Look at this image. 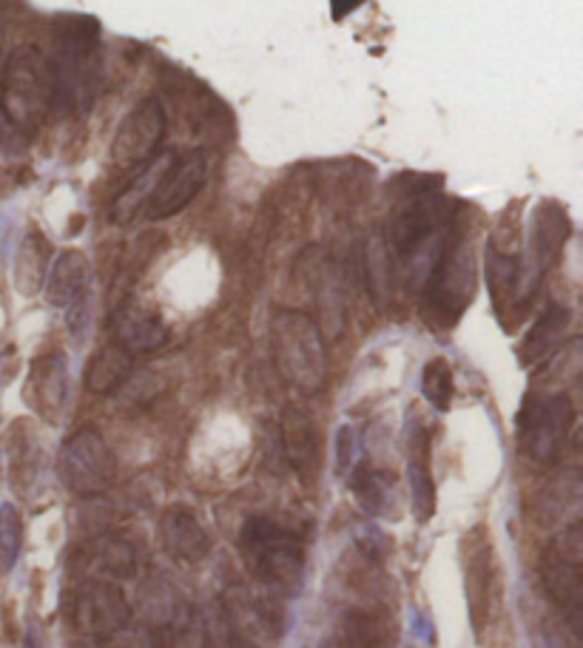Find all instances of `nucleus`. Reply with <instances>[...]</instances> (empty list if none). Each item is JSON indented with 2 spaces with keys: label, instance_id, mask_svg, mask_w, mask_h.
Wrapping results in <instances>:
<instances>
[{
  "label": "nucleus",
  "instance_id": "3",
  "mask_svg": "<svg viewBox=\"0 0 583 648\" xmlns=\"http://www.w3.org/2000/svg\"><path fill=\"white\" fill-rule=\"evenodd\" d=\"M447 225V214L441 208L439 196L416 191L402 202L393 214L390 225V256H396L398 265L411 276H430L432 265L439 260V251L444 245L441 228Z\"/></svg>",
  "mask_w": 583,
  "mask_h": 648
},
{
  "label": "nucleus",
  "instance_id": "7",
  "mask_svg": "<svg viewBox=\"0 0 583 648\" xmlns=\"http://www.w3.org/2000/svg\"><path fill=\"white\" fill-rule=\"evenodd\" d=\"M572 427H575V404L563 393L526 398L519 416L521 444L530 458L540 464H552L561 455Z\"/></svg>",
  "mask_w": 583,
  "mask_h": 648
},
{
  "label": "nucleus",
  "instance_id": "26",
  "mask_svg": "<svg viewBox=\"0 0 583 648\" xmlns=\"http://www.w3.org/2000/svg\"><path fill=\"white\" fill-rule=\"evenodd\" d=\"M390 487H393V478L388 472H379L370 464H359L350 476V492H354L356 504L368 515H382L384 506H388Z\"/></svg>",
  "mask_w": 583,
  "mask_h": 648
},
{
  "label": "nucleus",
  "instance_id": "9",
  "mask_svg": "<svg viewBox=\"0 0 583 648\" xmlns=\"http://www.w3.org/2000/svg\"><path fill=\"white\" fill-rule=\"evenodd\" d=\"M168 115L166 106L157 97H145L123 117L117 125L115 143H111V159L117 168L134 171L145 168L157 157L159 145L166 140Z\"/></svg>",
  "mask_w": 583,
  "mask_h": 648
},
{
  "label": "nucleus",
  "instance_id": "13",
  "mask_svg": "<svg viewBox=\"0 0 583 648\" xmlns=\"http://www.w3.org/2000/svg\"><path fill=\"white\" fill-rule=\"evenodd\" d=\"M569 231H572V225H569V216L561 205L544 202V205L535 211L526 260L521 262V267H524V296L533 293L540 276L547 274L549 267L555 265L558 253L563 251V242L569 239Z\"/></svg>",
  "mask_w": 583,
  "mask_h": 648
},
{
  "label": "nucleus",
  "instance_id": "11",
  "mask_svg": "<svg viewBox=\"0 0 583 648\" xmlns=\"http://www.w3.org/2000/svg\"><path fill=\"white\" fill-rule=\"evenodd\" d=\"M461 563H464V595H467V612L469 623L476 637H481L487 623H490V600H492V547L487 526H473L464 538H461Z\"/></svg>",
  "mask_w": 583,
  "mask_h": 648
},
{
  "label": "nucleus",
  "instance_id": "4",
  "mask_svg": "<svg viewBox=\"0 0 583 648\" xmlns=\"http://www.w3.org/2000/svg\"><path fill=\"white\" fill-rule=\"evenodd\" d=\"M476 296V253L473 239L464 225L453 219L450 233L439 251V260L427 276V299H430L432 316L439 324L450 327L461 319Z\"/></svg>",
  "mask_w": 583,
  "mask_h": 648
},
{
  "label": "nucleus",
  "instance_id": "5",
  "mask_svg": "<svg viewBox=\"0 0 583 648\" xmlns=\"http://www.w3.org/2000/svg\"><path fill=\"white\" fill-rule=\"evenodd\" d=\"M239 543L257 575L276 589L296 595L305 577V543L271 518L253 515L242 524Z\"/></svg>",
  "mask_w": 583,
  "mask_h": 648
},
{
  "label": "nucleus",
  "instance_id": "27",
  "mask_svg": "<svg viewBox=\"0 0 583 648\" xmlns=\"http://www.w3.org/2000/svg\"><path fill=\"white\" fill-rule=\"evenodd\" d=\"M365 265H368V285L373 290L376 304H388L393 293V260H390L388 239L370 237Z\"/></svg>",
  "mask_w": 583,
  "mask_h": 648
},
{
  "label": "nucleus",
  "instance_id": "18",
  "mask_svg": "<svg viewBox=\"0 0 583 648\" xmlns=\"http://www.w3.org/2000/svg\"><path fill=\"white\" fill-rule=\"evenodd\" d=\"M115 341L131 356L154 353L159 347L168 345L166 322L143 308H126L115 324Z\"/></svg>",
  "mask_w": 583,
  "mask_h": 648
},
{
  "label": "nucleus",
  "instance_id": "15",
  "mask_svg": "<svg viewBox=\"0 0 583 648\" xmlns=\"http://www.w3.org/2000/svg\"><path fill=\"white\" fill-rule=\"evenodd\" d=\"M282 447L288 455L290 469L310 483L319 469V430L317 421L302 407H288L282 416Z\"/></svg>",
  "mask_w": 583,
  "mask_h": 648
},
{
  "label": "nucleus",
  "instance_id": "19",
  "mask_svg": "<svg viewBox=\"0 0 583 648\" xmlns=\"http://www.w3.org/2000/svg\"><path fill=\"white\" fill-rule=\"evenodd\" d=\"M569 324H572V313L563 304H549L533 324V331L526 333L524 345L519 347V359L524 368H533L547 361L549 356L561 347L563 336H567Z\"/></svg>",
  "mask_w": 583,
  "mask_h": 648
},
{
  "label": "nucleus",
  "instance_id": "8",
  "mask_svg": "<svg viewBox=\"0 0 583 648\" xmlns=\"http://www.w3.org/2000/svg\"><path fill=\"white\" fill-rule=\"evenodd\" d=\"M58 476L74 495H100L117 476V461L97 430H78L58 458Z\"/></svg>",
  "mask_w": 583,
  "mask_h": 648
},
{
  "label": "nucleus",
  "instance_id": "29",
  "mask_svg": "<svg viewBox=\"0 0 583 648\" xmlns=\"http://www.w3.org/2000/svg\"><path fill=\"white\" fill-rule=\"evenodd\" d=\"M23 547V518L15 504H0V572L15 569Z\"/></svg>",
  "mask_w": 583,
  "mask_h": 648
},
{
  "label": "nucleus",
  "instance_id": "12",
  "mask_svg": "<svg viewBox=\"0 0 583 648\" xmlns=\"http://www.w3.org/2000/svg\"><path fill=\"white\" fill-rule=\"evenodd\" d=\"M205 177H209V159L205 154H186L180 159H171L168 168L159 177L154 194L145 202V216L152 223H159V219H168V216H177L180 211H186L191 205L197 194L205 185Z\"/></svg>",
  "mask_w": 583,
  "mask_h": 648
},
{
  "label": "nucleus",
  "instance_id": "24",
  "mask_svg": "<svg viewBox=\"0 0 583 648\" xmlns=\"http://www.w3.org/2000/svg\"><path fill=\"white\" fill-rule=\"evenodd\" d=\"M49 271V242L40 233H29L17 248L15 285L23 296H35Z\"/></svg>",
  "mask_w": 583,
  "mask_h": 648
},
{
  "label": "nucleus",
  "instance_id": "22",
  "mask_svg": "<svg viewBox=\"0 0 583 648\" xmlns=\"http://www.w3.org/2000/svg\"><path fill=\"white\" fill-rule=\"evenodd\" d=\"M131 361L134 356L129 350L111 341V345L100 347L97 353L92 356L86 368V387L97 396H108V393H115L117 387H123L129 382L131 375Z\"/></svg>",
  "mask_w": 583,
  "mask_h": 648
},
{
  "label": "nucleus",
  "instance_id": "28",
  "mask_svg": "<svg viewBox=\"0 0 583 648\" xmlns=\"http://www.w3.org/2000/svg\"><path fill=\"white\" fill-rule=\"evenodd\" d=\"M421 396L439 412L450 410V404H453V368H450V361L441 359V356L427 361L425 370H421Z\"/></svg>",
  "mask_w": 583,
  "mask_h": 648
},
{
  "label": "nucleus",
  "instance_id": "16",
  "mask_svg": "<svg viewBox=\"0 0 583 648\" xmlns=\"http://www.w3.org/2000/svg\"><path fill=\"white\" fill-rule=\"evenodd\" d=\"M404 449H407V478H411V497H413V515L418 524L436 515V481L430 472V439L427 430L418 424H411L407 439H404Z\"/></svg>",
  "mask_w": 583,
  "mask_h": 648
},
{
  "label": "nucleus",
  "instance_id": "31",
  "mask_svg": "<svg viewBox=\"0 0 583 648\" xmlns=\"http://www.w3.org/2000/svg\"><path fill=\"white\" fill-rule=\"evenodd\" d=\"M359 3H365V0H331L333 15H336V17L347 15V12H350L354 7H359Z\"/></svg>",
  "mask_w": 583,
  "mask_h": 648
},
{
  "label": "nucleus",
  "instance_id": "14",
  "mask_svg": "<svg viewBox=\"0 0 583 648\" xmlns=\"http://www.w3.org/2000/svg\"><path fill=\"white\" fill-rule=\"evenodd\" d=\"M29 404L49 424H58L69 396V361L63 353H49L35 359L29 373Z\"/></svg>",
  "mask_w": 583,
  "mask_h": 648
},
{
  "label": "nucleus",
  "instance_id": "23",
  "mask_svg": "<svg viewBox=\"0 0 583 648\" xmlns=\"http://www.w3.org/2000/svg\"><path fill=\"white\" fill-rule=\"evenodd\" d=\"M171 159L174 157H168V154L166 157H154L152 163H148V166L140 171L138 180L129 182V188H126L123 194L111 202V211H108L111 223H117V225L131 223V219L138 216V211L145 208V202H148V196L154 194V188H157L159 177H163V171H166Z\"/></svg>",
  "mask_w": 583,
  "mask_h": 648
},
{
  "label": "nucleus",
  "instance_id": "30",
  "mask_svg": "<svg viewBox=\"0 0 583 648\" xmlns=\"http://www.w3.org/2000/svg\"><path fill=\"white\" fill-rule=\"evenodd\" d=\"M336 476H347L356 464V430L350 424H342L336 430Z\"/></svg>",
  "mask_w": 583,
  "mask_h": 648
},
{
  "label": "nucleus",
  "instance_id": "10",
  "mask_svg": "<svg viewBox=\"0 0 583 648\" xmlns=\"http://www.w3.org/2000/svg\"><path fill=\"white\" fill-rule=\"evenodd\" d=\"M581 566L583 535L581 526H572L569 532H563L561 538L555 540L552 547L547 549V557H544V584H547V591L552 595V600L561 605L563 614H567L569 623L575 628L578 620H581L583 605Z\"/></svg>",
  "mask_w": 583,
  "mask_h": 648
},
{
  "label": "nucleus",
  "instance_id": "6",
  "mask_svg": "<svg viewBox=\"0 0 583 648\" xmlns=\"http://www.w3.org/2000/svg\"><path fill=\"white\" fill-rule=\"evenodd\" d=\"M51 63L55 80V100L51 108L63 115L80 117L92 108L100 86V51L97 40L86 29H74L60 37L58 55Z\"/></svg>",
  "mask_w": 583,
  "mask_h": 648
},
{
  "label": "nucleus",
  "instance_id": "25",
  "mask_svg": "<svg viewBox=\"0 0 583 648\" xmlns=\"http://www.w3.org/2000/svg\"><path fill=\"white\" fill-rule=\"evenodd\" d=\"M345 632L350 643L359 648H388L396 640L393 620L382 612H370V609H354L347 614Z\"/></svg>",
  "mask_w": 583,
  "mask_h": 648
},
{
  "label": "nucleus",
  "instance_id": "20",
  "mask_svg": "<svg viewBox=\"0 0 583 648\" xmlns=\"http://www.w3.org/2000/svg\"><path fill=\"white\" fill-rule=\"evenodd\" d=\"M88 260L80 251H63L55 260L46 281V299L51 308H69L86 293Z\"/></svg>",
  "mask_w": 583,
  "mask_h": 648
},
{
  "label": "nucleus",
  "instance_id": "1",
  "mask_svg": "<svg viewBox=\"0 0 583 648\" xmlns=\"http://www.w3.org/2000/svg\"><path fill=\"white\" fill-rule=\"evenodd\" d=\"M55 100V80L51 63L44 51L35 46H21L9 55L0 77V115L3 123L15 131L17 137L29 140Z\"/></svg>",
  "mask_w": 583,
  "mask_h": 648
},
{
  "label": "nucleus",
  "instance_id": "17",
  "mask_svg": "<svg viewBox=\"0 0 583 648\" xmlns=\"http://www.w3.org/2000/svg\"><path fill=\"white\" fill-rule=\"evenodd\" d=\"M159 535L171 555L200 563L211 555V535L188 506H168L159 518Z\"/></svg>",
  "mask_w": 583,
  "mask_h": 648
},
{
  "label": "nucleus",
  "instance_id": "2",
  "mask_svg": "<svg viewBox=\"0 0 583 648\" xmlns=\"http://www.w3.org/2000/svg\"><path fill=\"white\" fill-rule=\"evenodd\" d=\"M271 353L279 375L305 396L328 382V347L317 319L299 310H279L271 322Z\"/></svg>",
  "mask_w": 583,
  "mask_h": 648
},
{
  "label": "nucleus",
  "instance_id": "21",
  "mask_svg": "<svg viewBox=\"0 0 583 648\" xmlns=\"http://www.w3.org/2000/svg\"><path fill=\"white\" fill-rule=\"evenodd\" d=\"M80 623L92 632H108V628H120L129 609H126L123 591L108 584H94L83 591L78 603Z\"/></svg>",
  "mask_w": 583,
  "mask_h": 648
}]
</instances>
